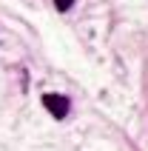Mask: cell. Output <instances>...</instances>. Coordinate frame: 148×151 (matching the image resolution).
I'll use <instances>...</instances> for the list:
<instances>
[{
	"instance_id": "obj_1",
	"label": "cell",
	"mask_w": 148,
	"mask_h": 151,
	"mask_svg": "<svg viewBox=\"0 0 148 151\" xmlns=\"http://www.w3.org/2000/svg\"><path fill=\"white\" fill-rule=\"evenodd\" d=\"M43 106L49 109V114H54L57 120H63L71 109V103H68L66 94H43Z\"/></svg>"
},
{
	"instance_id": "obj_2",
	"label": "cell",
	"mask_w": 148,
	"mask_h": 151,
	"mask_svg": "<svg viewBox=\"0 0 148 151\" xmlns=\"http://www.w3.org/2000/svg\"><path fill=\"white\" fill-rule=\"evenodd\" d=\"M54 6H57V12H68L74 6V0H54Z\"/></svg>"
}]
</instances>
